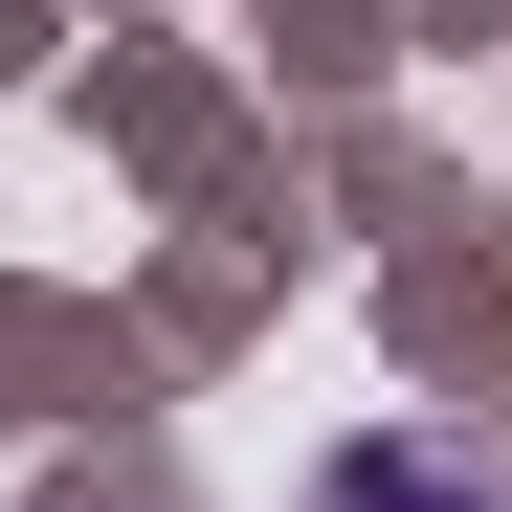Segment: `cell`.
<instances>
[{"instance_id":"obj_1","label":"cell","mask_w":512,"mask_h":512,"mask_svg":"<svg viewBox=\"0 0 512 512\" xmlns=\"http://www.w3.org/2000/svg\"><path fill=\"white\" fill-rule=\"evenodd\" d=\"M334 512H490V490H446L423 446H379V468H334Z\"/></svg>"}]
</instances>
